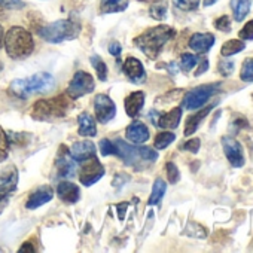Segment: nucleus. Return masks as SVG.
I'll list each match as a JSON object with an SVG mask.
<instances>
[{"mask_svg": "<svg viewBox=\"0 0 253 253\" xmlns=\"http://www.w3.org/2000/svg\"><path fill=\"white\" fill-rule=\"evenodd\" d=\"M174 36H176V30L170 26L163 24V26L152 27L145 33H142L140 36L134 38L133 43L151 60H155L163 51V48L166 46V43H169Z\"/></svg>", "mask_w": 253, "mask_h": 253, "instance_id": "f257e3e1", "label": "nucleus"}, {"mask_svg": "<svg viewBox=\"0 0 253 253\" xmlns=\"http://www.w3.org/2000/svg\"><path fill=\"white\" fill-rule=\"evenodd\" d=\"M3 45L6 48L8 55L11 58H15V60L29 57L35 48V42H33L32 35L20 26L11 27L8 30V33L5 35Z\"/></svg>", "mask_w": 253, "mask_h": 253, "instance_id": "f03ea898", "label": "nucleus"}, {"mask_svg": "<svg viewBox=\"0 0 253 253\" xmlns=\"http://www.w3.org/2000/svg\"><path fill=\"white\" fill-rule=\"evenodd\" d=\"M54 85H55L54 78L49 73L41 72L30 78L14 81L9 86V91L20 98H27L35 92H46L51 88H54Z\"/></svg>", "mask_w": 253, "mask_h": 253, "instance_id": "7ed1b4c3", "label": "nucleus"}, {"mask_svg": "<svg viewBox=\"0 0 253 253\" xmlns=\"http://www.w3.org/2000/svg\"><path fill=\"white\" fill-rule=\"evenodd\" d=\"M81 26L72 20H58L39 30V35L49 43H61L64 41L76 39Z\"/></svg>", "mask_w": 253, "mask_h": 253, "instance_id": "20e7f679", "label": "nucleus"}, {"mask_svg": "<svg viewBox=\"0 0 253 253\" xmlns=\"http://www.w3.org/2000/svg\"><path fill=\"white\" fill-rule=\"evenodd\" d=\"M69 109H70V100L66 95H58L51 100H41L35 103L32 109V116L33 119L38 121H49L54 118L66 116Z\"/></svg>", "mask_w": 253, "mask_h": 253, "instance_id": "39448f33", "label": "nucleus"}, {"mask_svg": "<svg viewBox=\"0 0 253 253\" xmlns=\"http://www.w3.org/2000/svg\"><path fill=\"white\" fill-rule=\"evenodd\" d=\"M116 154L122 158V161L126 166H136L137 161H145V163H154L158 158V154L152 151L151 148L145 146H131L125 143L124 140H115L113 142Z\"/></svg>", "mask_w": 253, "mask_h": 253, "instance_id": "423d86ee", "label": "nucleus"}, {"mask_svg": "<svg viewBox=\"0 0 253 253\" xmlns=\"http://www.w3.org/2000/svg\"><path fill=\"white\" fill-rule=\"evenodd\" d=\"M219 88V84H210V85H200L197 88H194L192 91L186 92V95L183 97V109L186 110H195V109H200L203 107L209 98L217 91Z\"/></svg>", "mask_w": 253, "mask_h": 253, "instance_id": "0eeeda50", "label": "nucleus"}, {"mask_svg": "<svg viewBox=\"0 0 253 253\" xmlns=\"http://www.w3.org/2000/svg\"><path fill=\"white\" fill-rule=\"evenodd\" d=\"M94 78L88 73V72H76L73 79L70 81L69 86H67V95L73 100L85 95V94H89L94 91Z\"/></svg>", "mask_w": 253, "mask_h": 253, "instance_id": "6e6552de", "label": "nucleus"}, {"mask_svg": "<svg viewBox=\"0 0 253 253\" xmlns=\"http://www.w3.org/2000/svg\"><path fill=\"white\" fill-rule=\"evenodd\" d=\"M103 174H104L103 164L95 157H92L82 164L79 170V180L84 186H91L95 182H98L103 177Z\"/></svg>", "mask_w": 253, "mask_h": 253, "instance_id": "1a4fd4ad", "label": "nucleus"}, {"mask_svg": "<svg viewBox=\"0 0 253 253\" xmlns=\"http://www.w3.org/2000/svg\"><path fill=\"white\" fill-rule=\"evenodd\" d=\"M94 110L100 124H107L116 115V106L106 94H97V97L94 98Z\"/></svg>", "mask_w": 253, "mask_h": 253, "instance_id": "9d476101", "label": "nucleus"}, {"mask_svg": "<svg viewBox=\"0 0 253 253\" xmlns=\"http://www.w3.org/2000/svg\"><path fill=\"white\" fill-rule=\"evenodd\" d=\"M222 148L223 152L228 158V161L231 163L232 167H243L244 166V152H243V146L240 145L238 140L232 139V137H222Z\"/></svg>", "mask_w": 253, "mask_h": 253, "instance_id": "9b49d317", "label": "nucleus"}, {"mask_svg": "<svg viewBox=\"0 0 253 253\" xmlns=\"http://www.w3.org/2000/svg\"><path fill=\"white\" fill-rule=\"evenodd\" d=\"M75 160L70 155V151L67 149L66 145H61L58 149V155L55 160V167L57 173L60 177H72L76 171V164L73 163Z\"/></svg>", "mask_w": 253, "mask_h": 253, "instance_id": "f8f14e48", "label": "nucleus"}, {"mask_svg": "<svg viewBox=\"0 0 253 253\" xmlns=\"http://www.w3.org/2000/svg\"><path fill=\"white\" fill-rule=\"evenodd\" d=\"M122 69H124V73L134 84H142L146 79V72L143 69V64L134 57L126 58Z\"/></svg>", "mask_w": 253, "mask_h": 253, "instance_id": "ddd939ff", "label": "nucleus"}, {"mask_svg": "<svg viewBox=\"0 0 253 253\" xmlns=\"http://www.w3.org/2000/svg\"><path fill=\"white\" fill-rule=\"evenodd\" d=\"M18 185V170L15 166H8L0 173V194H11Z\"/></svg>", "mask_w": 253, "mask_h": 253, "instance_id": "4468645a", "label": "nucleus"}, {"mask_svg": "<svg viewBox=\"0 0 253 253\" xmlns=\"http://www.w3.org/2000/svg\"><path fill=\"white\" fill-rule=\"evenodd\" d=\"M69 151H70L72 158L78 163H82V161H86V160L95 157V145L89 140L76 142L72 145V148Z\"/></svg>", "mask_w": 253, "mask_h": 253, "instance_id": "2eb2a0df", "label": "nucleus"}, {"mask_svg": "<svg viewBox=\"0 0 253 253\" xmlns=\"http://www.w3.org/2000/svg\"><path fill=\"white\" fill-rule=\"evenodd\" d=\"M125 137L128 139L131 143L139 145V143H143L149 139V130L143 122L134 121L133 124H130L128 126H126Z\"/></svg>", "mask_w": 253, "mask_h": 253, "instance_id": "dca6fc26", "label": "nucleus"}, {"mask_svg": "<svg viewBox=\"0 0 253 253\" xmlns=\"http://www.w3.org/2000/svg\"><path fill=\"white\" fill-rule=\"evenodd\" d=\"M52 197H54V191H52L51 186H41V188H38V189L29 197V200H27V203H26V207H27L29 210H35V209H38V207H41V206L49 203V201L52 200Z\"/></svg>", "mask_w": 253, "mask_h": 253, "instance_id": "f3484780", "label": "nucleus"}, {"mask_svg": "<svg viewBox=\"0 0 253 253\" xmlns=\"http://www.w3.org/2000/svg\"><path fill=\"white\" fill-rule=\"evenodd\" d=\"M214 43V36L211 33H195L189 39V48L198 54L207 52Z\"/></svg>", "mask_w": 253, "mask_h": 253, "instance_id": "a211bd4d", "label": "nucleus"}, {"mask_svg": "<svg viewBox=\"0 0 253 253\" xmlns=\"http://www.w3.org/2000/svg\"><path fill=\"white\" fill-rule=\"evenodd\" d=\"M57 194L58 197L64 201V203H69V204H75L79 201L81 198V191L79 188L72 183V182H61L58 183L57 186Z\"/></svg>", "mask_w": 253, "mask_h": 253, "instance_id": "6ab92c4d", "label": "nucleus"}, {"mask_svg": "<svg viewBox=\"0 0 253 253\" xmlns=\"http://www.w3.org/2000/svg\"><path fill=\"white\" fill-rule=\"evenodd\" d=\"M125 112L128 116L134 118L139 115V112L142 110L143 104H145V92L143 91H134L131 92L128 97L125 98Z\"/></svg>", "mask_w": 253, "mask_h": 253, "instance_id": "aec40b11", "label": "nucleus"}, {"mask_svg": "<svg viewBox=\"0 0 253 253\" xmlns=\"http://www.w3.org/2000/svg\"><path fill=\"white\" fill-rule=\"evenodd\" d=\"M182 119V109L180 107H174L171 109L169 113H164L160 116V119L157 121V125L160 128H170L174 130L177 128V125Z\"/></svg>", "mask_w": 253, "mask_h": 253, "instance_id": "412c9836", "label": "nucleus"}, {"mask_svg": "<svg viewBox=\"0 0 253 253\" xmlns=\"http://www.w3.org/2000/svg\"><path fill=\"white\" fill-rule=\"evenodd\" d=\"M78 122H79V128H78L79 136H82V137H95L97 136L95 121L88 113H81L78 116Z\"/></svg>", "mask_w": 253, "mask_h": 253, "instance_id": "4be33fe9", "label": "nucleus"}, {"mask_svg": "<svg viewBox=\"0 0 253 253\" xmlns=\"http://www.w3.org/2000/svg\"><path fill=\"white\" fill-rule=\"evenodd\" d=\"M211 109H213V106H209V107H204L203 110H200L198 113H195V115H192L188 121H186V125H185V136H191V134H194L195 131H197V128H198V125L201 124V121L211 112Z\"/></svg>", "mask_w": 253, "mask_h": 253, "instance_id": "5701e85b", "label": "nucleus"}, {"mask_svg": "<svg viewBox=\"0 0 253 253\" xmlns=\"http://www.w3.org/2000/svg\"><path fill=\"white\" fill-rule=\"evenodd\" d=\"M128 8V0H100L101 14H115L122 12Z\"/></svg>", "mask_w": 253, "mask_h": 253, "instance_id": "b1692460", "label": "nucleus"}, {"mask_svg": "<svg viewBox=\"0 0 253 253\" xmlns=\"http://www.w3.org/2000/svg\"><path fill=\"white\" fill-rule=\"evenodd\" d=\"M250 5H252V0H231V8H232L235 21H243L246 18V15L250 11Z\"/></svg>", "mask_w": 253, "mask_h": 253, "instance_id": "393cba45", "label": "nucleus"}, {"mask_svg": "<svg viewBox=\"0 0 253 253\" xmlns=\"http://www.w3.org/2000/svg\"><path fill=\"white\" fill-rule=\"evenodd\" d=\"M166 189H167L166 182H164L163 179H157L155 183H154L151 197H149V200H148V204H149V206H157V204H160L161 198H163L164 194H166Z\"/></svg>", "mask_w": 253, "mask_h": 253, "instance_id": "a878e982", "label": "nucleus"}, {"mask_svg": "<svg viewBox=\"0 0 253 253\" xmlns=\"http://www.w3.org/2000/svg\"><path fill=\"white\" fill-rule=\"evenodd\" d=\"M246 48V43L241 42V41H237V39H232V41H228L222 45L220 48V54L222 57H231L234 54H238L241 52L243 49Z\"/></svg>", "mask_w": 253, "mask_h": 253, "instance_id": "bb28decb", "label": "nucleus"}, {"mask_svg": "<svg viewBox=\"0 0 253 253\" xmlns=\"http://www.w3.org/2000/svg\"><path fill=\"white\" fill-rule=\"evenodd\" d=\"M89 61H91L92 67H94L95 72H97V78H98L100 81H106V79H107V66H106V63L101 60V57L92 55V57L89 58Z\"/></svg>", "mask_w": 253, "mask_h": 253, "instance_id": "cd10ccee", "label": "nucleus"}, {"mask_svg": "<svg viewBox=\"0 0 253 253\" xmlns=\"http://www.w3.org/2000/svg\"><path fill=\"white\" fill-rule=\"evenodd\" d=\"M174 139H176V136H174L173 133H170V131H164V133L157 134L154 145H155V148H157V149H166L169 145H171V143L174 142Z\"/></svg>", "mask_w": 253, "mask_h": 253, "instance_id": "c85d7f7f", "label": "nucleus"}, {"mask_svg": "<svg viewBox=\"0 0 253 253\" xmlns=\"http://www.w3.org/2000/svg\"><path fill=\"white\" fill-rule=\"evenodd\" d=\"M240 78L244 82H253V58H249L243 63Z\"/></svg>", "mask_w": 253, "mask_h": 253, "instance_id": "c756f323", "label": "nucleus"}, {"mask_svg": "<svg viewBox=\"0 0 253 253\" xmlns=\"http://www.w3.org/2000/svg\"><path fill=\"white\" fill-rule=\"evenodd\" d=\"M173 5L180 11H195L200 6V0H173Z\"/></svg>", "mask_w": 253, "mask_h": 253, "instance_id": "7c9ffc66", "label": "nucleus"}, {"mask_svg": "<svg viewBox=\"0 0 253 253\" xmlns=\"http://www.w3.org/2000/svg\"><path fill=\"white\" fill-rule=\"evenodd\" d=\"M8 152H9V139L2 126H0V163L6 160Z\"/></svg>", "mask_w": 253, "mask_h": 253, "instance_id": "2f4dec72", "label": "nucleus"}, {"mask_svg": "<svg viewBox=\"0 0 253 253\" xmlns=\"http://www.w3.org/2000/svg\"><path fill=\"white\" fill-rule=\"evenodd\" d=\"M198 61V57L197 55H192V54H183L182 58H180V67L183 72H189L192 67H195Z\"/></svg>", "mask_w": 253, "mask_h": 253, "instance_id": "473e14b6", "label": "nucleus"}, {"mask_svg": "<svg viewBox=\"0 0 253 253\" xmlns=\"http://www.w3.org/2000/svg\"><path fill=\"white\" fill-rule=\"evenodd\" d=\"M166 170H167V177H169V182L170 183H177L179 179H180V173H179V169L176 167L174 163H167L166 166Z\"/></svg>", "mask_w": 253, "mask_h": 253, "instance_id": "72a5a7b5", "label": "nucleus"}, {"mask_svg": "<svg viewBox=\"0 0 253 253\" xmlns=\"http://www.w3.org/2000/svg\"><path fill=\"white\" fill-rule=\"evenodd\" d=\"M149 14H151V17L154 20H166V17H167V8H166V5H154L151 8Z\"/></svg>", "mask_w": 253, "mask_h": 253, "instance_id": "f704fd0d", "label": "nucleus"}, {"mask_svg": "<svg viewBox=\"0 0 253 253\" xmlns=\"http://www.w3.org/2000/svg\"><path fill=\"white\" fill-rule=\"evenodd\" d=\"M26 3L23 0H0V8L5 9H23Z\"/></svg>", "mask_w": 253, "mask_h": 253, "instance_id": "c9c22d12", "label": "nucleus"}, {"mask_svg": "<svg viewBox=\"0 0 253 253\" xmlns=\"http://www.w3.org/2000/svg\"><path fill=\"white\" fill-rule=\"evenodd\" d=\"M214 27H216L217 30L223 32V33H228V32L231 30V20H229V17H228V15H223V17L217 18V20L214 21Z\"/></svg>", "mask_w": 253, "mask_h": 253, "instance_id": "e433bc0d", "label": "nucleus"}, {"mask_svg": "<svg viewBox=\"0 0 253 253\" xmlns=\"http://www.w3.org/2000/svg\"><path fill=\"white\" fill-rule=\"evenodd\" d=\"M100 151H101V154H103L104 157L116 154V149H115L113 142H109L107 139H103V140L100 142Z\"/></svg>", "mask_w": 253, "mask_h": 253, "instance_id": "4c0bfd02", "label": "nucleus"}, {"mask_svg": "<svg viewBox=\"0 0 253 253\" xmlns=\"http://www.w3.org/2000/svg\"><path fill=\"white\" fill-rule=\"evenodd\" d=\"M238 35L243 41H253V20L246 23V26L240 30Z\"/></svg>", "mask_w": 253, "mask_h": 253, "instance_id": "58836bf2", "label": "nucleus"}, {"mask_svg": "<svg viewBox=\"0 0 253 253\" xmlns=\"http://www.w3.org/2000/svg\"><path fill=\"white\" fill-rule=\"evenodd\" d=\"M200 146H201L200 139H191V140H188V142L183 145V149H185V151H189V152H192V154H197V152L200 151Z\"/></svg>", "mask_w": 253, "mask_h": 253, "instance_id": "ea45409f", "label": "nucleus"}, {"mask_svg": "<svg viewBox=\"0 0 253 253\" xmlns=\"http://www.w3.org/2000/svg\"><path fill=\"white\" fill-rule=\"evenodd\" d=\"M219 72L222 73V76H229L234 72V63L232 61H220Z\"/></svg>", "mask_w": 253, "mask_h": 253, "instance_id": "a19ab883", "label": "nucleus"}, {"mask_svg": "<svg viewBox=\"0 0 253 253\" xmlns=\"http://www.w3.org/2000/svg\"><path fill=\"white\" fill-rule=\"evenodd\" d=\"M234 125H235V130L246 128V126H247V121L244 118H241L240 115H235L234 116Z\"/></svg>", "mask_w": 253, "mask_h": 253, "instance_id": "79ce46f5", "label": "nucleus"}, {"mask_svg": "<svg viewBox=\"0 0 253 253\" xmlns=\"http://www.w3.org/2000/svg\"><path fill=\"white\" fill-rule=\"evenodd\" d=\"M121 51H122V48H121V43H118V42H113V43H110V45H109V52H110L113 57H118V55H121Z\"/></svg>", "mask_w": 253, "mask_h": 253, "instance_id": "37998d69", "label": "nucleus"}, {"mask_svg": "<svg viewBox=\"0 0 253 253\" xmlns=\"http://www.w3.org/2000/svg\"><path fill=\"white\" fill-rule=\"evenodd\" d=\"M9 204V195L8 194H0V214L3 213L6 206Z\"/></svg>", "mask_w": 253, "mask_h": 253, "instance_id": "c03bdc74", "label": "nucleus"}, {"mask_svg": "<svg viewBox=\"0 0 253 253\" xmlns=\"http://www.w3.org/2000/svg\"><path fill=\"white\" fill-rule=\"evenodd\" d=\"M18 252H20V253H24V252L35 253V252H36V249H35V247H32V243H24V244H23V247H21Z\"/></svg>", "mask_w": 253, "mask_h": 253, "instance_id": "a18cd8bd", "label": "nucleus"}, {"mask_svg": "<svg viewBox=\"0 0 253 253\" xmlns=\"http://www.w3.org/2000/svg\"><path fill=\"white\" fill-rule=\"evenodd\" d=\"M207 69H209V61H207V60H204V61L201 63L200 69L195 72V76H200V75H203L204 72H207Z\"/></svg>", "mask_w": 253, "mask_h": 253, "instance_id": "49530a36", "label": "nucleus"}, {"mask_svg": "<svg viewBox=\"0 0 253 253\" xmlns=\"http://www.w3.org/2000/svg\"><path fill=\"white\" fill-rule=\"evenodd\" d=\"M126 207H128V204H126V203H122V204L118 206V209H119V210H118V216H119L121 220L125 217V209H126Z\"/></svg>", "mask_w": 253, "mask_h": 253, "instance_id": "de8ad7c7", "label": "nucleus"}, {"mask_svg": "<svg viewBox=\"0 0 253 253\" xmlns=\"http://www.w3.org/2000/svg\"><path fill=\"white\" fill-rule=\"evenodd\" d=\"M3 42H5V32H3L2 24H0V48L3 46Z\"/></svg>", "mask_w": 253, "mask_h": 253, "instance_id": "09e8293b", "label": "nucleus"}, {"mask_svg": "<svg viewBox=\"0 0 253 253\" xmlns=\"http://www.w3.org/2000/svg\"><path fill=\"white\" fill-rule=\"evenodd\" d=\"M213 3H216V0H204V6H210Z\"/></svg>", "mask_w": 253, "mask_h": 253, "instance_id": "8fccbe9b", "label": "nucleus"}, {"mask_svg": "<svg viewBox=\"0 0 253 253\" xmlns=\"http://www.w3.org/2000/svg\"><path fill=\"white\" fill-rule=\"evenodd\" d=\"M139 2H145V3H155L158 0H139Z\"/></svg>", "mask_w": 253, "mask_h": 253, "instance_id": "3c124183", "label": "nucleus"}]
</instances>
